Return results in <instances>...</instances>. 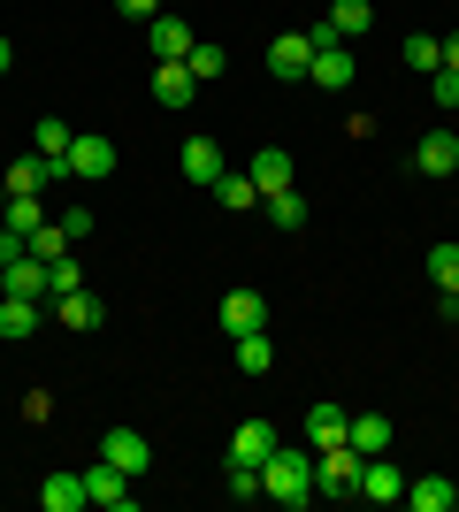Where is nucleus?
I'll use <instances>...</instances> for the list:
<instances>
[{"mask_svg": "<svg viewBox=\"0 0 459 512\" xmlns=\"http://www.w3.org/2000/svg\"><path fill=\"white\" fill-rule=\"evenodd\" d=\"M62 230H69V245H77V237H92V207H69V214H62Z\"/></svg>", "mask_w": 459, "mask_h": 512, "instance_id": "36", "label": "nucleus"}, {"mask_svg": "<svg viewBox=\"0 0 459 512\" xmlns=\"http://www.w3.org/2000/svg\"><path fill=\"white\" fill-rule=\"evenodd\" d=\"M69 291H85V268H77V253H54L46 260V299H69Z\"/></svg>", "mask_w": 459, "mask_h": 512, "instance_id": "28", "label": "nucleus"}, {"mask_svg": "<svg viewBox=\"0 0 459 512\" xmlns=\"http://www.w3.org/2000/svg\"><path fill=\"white\" fill-rule=\"evenodd\" d=\"M406 62H414V77L444 69V39H437V31H414V39H406Z\"/></svg>", "mask_w": 459, "mask_h": 512, "instance_id": "30", "label": "nucleus"}, {"mask_svg": "<svg viewBox=\"0 0 459 512\" xmlns=\"http://www.w3.org/2000/svg\"><path fill=\"white\" fill-rule=\"evenodd\" d=\"M39 184H54V169H46L39 153H23V161H8V176H0V192H8V199L39 192Z\"/></svg>", "mask_w": 459, "mask_h": 512, "instance_id": "24", "label": "nucleus"}, {"mask_svg": "<svg viewBox=\"0 0 459 512\" xmlns=\"http://www.w3.org/2000/svg\"><path fill=\"white\" fill-rule=\"evenodd\" d=\"M444 69H459V31H452V39H444Z\"/></svg>", "mask_w": 459, "mask_h": 512, "instance_id": "39", "label": "nucleus"}, {"mask_svg": "<svg viewBox=\"0 0 459 512\" xmlns=\"http://www.w3.org/2000/svg\"><path fill=\"white\" fill-rule=\"evenodd\" d=\"M253 497H261V467H238V459H230V505H253Z\"/></svg>", "mask_w": 459, "mask_h": 512, "instance_id": "34", "label": "nucleus"}, {"mask_svg": "<svg viewBox=\"0 0 459 512\" xmlns=\"http://www.w3.org/2000/svg\"><path fill=\"white\" fill-rule=\"evenodd\" d=\"M8 69H16V46H8V31H0V77H8Z\"/></svg>", "mask_w": 459, "mask_h": 512, "instance_id": "38", "label": "nucleus"}, {"mask_svg": "<svg viewBox=\"0 0 459 512\" xmlns=\"http://www.w3.org/2000/svg\"><path fill=\"white\" fill-rule=\"evenodd\" d=\"M360 497H368V505H398V497H406V474L391 467V451L360 467Z\"/></svg>", "mask_w": 459, "mask_h": 512, "instance_id": "12", "label": "nucleus"}, {"mask_svg": "<svg viewBox=\"0 0 459 512\" xmlns=\"http://www.w3.org/2000/svg\"><path fill=\"white\" fill-rule=\"evenodd\" d=\"M261 214H268V230H306V199L299 192H291V184H284V192H261Z\"/></svg>", "mask_w": 459, "mask_h": 512, "instance_id": "23", "label": "nucleus"}, {"mask_svg": "<svg viewBox=\"0 0 459 512\" xmlns=\"http://www.w3.org/2000/svg\"><path fill=\"white\" fill-rule=\"evenodd\" d=\"M39 222H46L39 192H23V199H8V230H16V237H31V230H39Z\"/></svg>", "mask_w": 459, "mask_h": 512, "instance_id": "32", "label": "nucleus"}, {"mask_svg": "<svg viewBox=\"0 0 459 512\" xmlns=\"http://www.w3.org/2000/svg\"><path fill=\"white\" fill-rule=\"evenodd\" d=\"M261 497L306 512V505H314V451H306V444H276L261 459Z\"/></svg>", "mask_w": 459, "mask_h": 512, "instance_id": "1", "label": "nucleus"}, {"mask_svg": "<svg viewBox=\"0 0 459 512\" xmlns=\"http://www.w3.org/2000/svg\"><path fill=\"white\" fill-rule=\"evenodd\" d=\"M207 192H215V207H222V214H253V207H261V184H253L245 169H222Z\"/></svg>", "mask_w": 459, "mask_h": 512, "instance_id": "13", "label": "nucleus"}, {"mask_svg": "<svg viewBox=\"0 0 459 512\" xmlns=\"http://www.w3.org/2000/svg\"><path fill=\"white\" fill-rule=\"evenodd\" d=\"M429 283H437L444 299L459 291V245H429Z\"/></svg>", "mask_w": 459, "mask_h": 512, "instance_id": "31", "label": "nucleus"}, {"mask_svg": "<svg viewBox=\"0 0 459 512\" xmlns=\"http://www.w3.org/2000/svg\"><path fill=\"white\" fill-rule=\"evenodd\" d=\"M444 314H459V291H452V299H444Z\"/></svg>", "mask_w": 459, "mask_h": 512, "instance_id": "41", "label": "nucleus"}, {"mask_svg": "<svg viewBox=\"0 0 459 512\" xmlns=\"http://www.w3.org/2000/svg\"><path fill=\"white\" fill-rule=\"evenodd\" d=\"M85 497H92V505H100V512H131V505H138L131 474H123V467H108V459H100V467L85 474Z\"/></svg>", "mask_w": 459, "mask_h": 512, "instance_id": "8", "label": "nucleus"}, {"mask_svg": "<svg viewBox=\"0 0 459 512\" xmlns=\"http://www.w3.org/2000/svg\"><path fill=\"white\" fill-rule=\"evenodd\" d=\"M406 505L414 512H452V482H444V474H414V482H406Z\"/></svg>", "mask_w": 459, "mask_h": 512, "instance_id": "26", "label": "nucleus"}, {"mask_svg": "<svg viewBox=\"0 0 459 512\" xmlns=\"http://www.w3.org/2000/svg\"><path fill=\"white\" fill-rule=\"evenodd\" d=\"M0 230H8V192H0Z\"/></svg>", "mask_w": 459, "mask_h": 512, "instance_id": "40", "label": "nucleus"}, {"mask_svg": "<svg viewBox=\"0 0 459 512\" xmlns=\"http://www.w3.org/2000/svg\"><path fill=\"white\" fill-rule=\"evenodd\" d=\"M306 69H314V39H306V31H284V39H268V77L299 85Z\"/></svg>", "mask_w": 459, "mask_h": 512, "instance_id": "6", "label": "nucleus"}, {"mask_svg": "<svg viewBox=\"0 0 459 512\" xmlns=\"http://www.w3.org/2000/svg\"><path fill=\"white\" fill-rule=\"evenodd\" d=\"M39 321H46V299H16V291H0V344L39 337Z\"/></svg>", "mask_w": 459, "mask_h": 512, "instance_id": "11", "label": "nucleus"}, {"mask_svg": "<svg viewBox=\"0 0 459 512\" xmlns=\"http://www.w3.org/2000/svg\"><path fill=\"white\" fill-rule=\"evenodd\" d=\"M62 169H69V184H100V176L115 169V146H108V138H92V130H77Z\"/></svg>", "mask_w": 459, "mask_h": 512, "instance_id": "3", "label": "nucleus"}, {"mask_svg": "<svg viewBox=\"0 0 459 512\" xmlns=\"http://www.w3.org/2000/svg\"><path fill=\"white\" fill-rule=\"evenodd\" d=\"M31 253H39V260L69 253V230H62V222H39V230H31Z\"/></svg>", "mask_w": 459, "mask_h": 512, "instance_id": "35", "label": "nucleus"}, {"mask_svg": "<svg viewBox=\"0 0 459 512\" xmlns=\"http://www.w3.org/2000/svg\"><path fill=\"white\" fill-rule=\"evenodd\" d=\"M238 344V375H268L276 367V344H268V329H245V337H230Z\"/></svg>", "mask_w": 459, "mask_h": 512, "instance_id": "25", "label": "nucleus"}, {"mask_svg": "<svg viewBox=\"0 0 459 512\" xmlns=\"http://www.w3.org/2000/svg\"><path fill=\"white\" fill-rule=\"evenodd\" d=\"M115 8H123L131 23H153V16H161V0H115Z\"/></svg>", "mask_w": 459, "mask_h": 512, "instance_id": "37", "label": "nucleus"}, {"mask_svg": "<svg viewBox=\"0 0 459 512\" xmlns=\"http://www.w3.org/2000/svg\"><path fill=\"white\" fill-rule=\"evenodd\" d=\"M329 23H337V39L352 46V39L375 23V0H329Z\"/></svg>", "mask_w": 459, "mask_h": 512, "instance_id": "27", "label": "nucleus"}, {"mask_svg": "<svg viewBox=\"0 0 459 512\" xmlns=\"http://www.w3.org/2000/svg\"><path fill=\"white\" fill-rule=\"evenodd\" d=\"M352 451H360V459H383V451L398 444V428L383 421V413H360V421H352V436H345Z\"/></svg>", "mask_w": 459, "mask_h": 512, "instance_id": "16", "label": "nucleus"}, {"mask_svg": "<svg viewBox=\"0 0 459 512\" xmlns=\"http://www.w3.org/2000/svg\"><path fill=\"white\" fill-rule=\"evenodd\" d=\"M184 69H192L199 85H215L222 69H230V54H222V46H215V39H199V46H192V54H184Z\"/></svg>", "mask_w": 459, "mask_h": 512, "instance_id": "29", "label": "nucleus"}, {"mask_svg": "<svg viewBox=\"0 0 459 512\" xmlns=\"http://www.w3.org/2000/svg\"><path fill=\"white\" fill-rule=\"evenodd\" d=\"M0 291H16V299H46V260L39 253H16L0 268Z\"/></svg>", "mask_w": 459, "mask_h": 512, "instance_id": "14", "label": "nucleus"}, {"mask_svg": "<svg viewBox=\"0 0 459 512\" xmlns=\"http://www.w3.org/2000/svg\"><path fill=\"white\" fill-rule=\"evenodd\" d=\"M345 436H352V413H345V406H329V398L299 421V444H306V451H329V444H345Z\"/></svg>", "mask_w": 459, "mask_h": 512, "instance_id": "9", "label": "nucleus"}, {"mask_svg": "<svg viewBox=\"0 0 459 512\" xmlns=\"http://www.w3.org/2000/svg\"><path fill=\"white\" fill-rule=\"evenodd\" d=\"M100 459H108V467H123V474L138 482V474L153 467V444L138 436V428H108V436H100Z\"/></svg>", "mask_w": 459, "mask_h": 512, "instance_id": "7", "label": "nucleus"}, {"mask_svg": "<svg viewBox=\"0 0 459 512\" xmlns=\"http://www.w3.org/2000/svg\"><path fill=\"white\" fill-rule=\"evenodd\" d=\"M215 321H222V337H245V329H268V299H261V291H222Z\"/></svg>", "mask_w": 459, "mask_h": 512, "instance_id": "5", "label": "nucleus"}, {"mask_svg": "<svg viewBox=\"0 0 459 512\" xmlns=\"http://www.w3.org/2000/svg\"><path fill=\"white\" fill-rule=\"evenodd\" d=\"M54 321H62V329H77V337H85V329H100V321H108V306L92 299V291H69V299H54Z\"/></svg>", "mask_w": 459, "mask_h": 512, "instance_id": "22", "label": "nucleus"}, {"mask_svg": "<svg viewBox=\"0 0 459 512\" xmlns=\"http://www.w3.org/2000/svg\"><path fill=\"white\" fill-rule=\"evenodd\" d=\"M352 69H360V62H352V46H322L306 77H314V85H322V92H345V85H352Z\"/></svg>", "mask_w": 459, "mask_h": 512, "instance_id": "18", "label": "nucleus"}, {"mask_svg": "<svg viewBox=\"0 0 459 512\" xmlns=\"http://www.w3.org/2000/svg\"><path fill=\"white\" fill-rule=\"evenodd\" d=\"M153 100H161V107H192L199 100V77L184 62H161V69H153Z\"/></svg>", "mask_w": 459, "mask_h": 512, "instance_id": "15", "label": "nucleus"}, {"mask_svg": "<svg viewBox=\"0 0 459 512\" xmlns=\"http://www.w3.org/2000/svg\"><path fill=\"white\" fill-rule=\"evenodd\" d=\"M452 512H459V482H452Z\"/></svg>", "mask_w": 459, "mask_h": 512, "instance_id": "42", "label": "nucleus"}, {"mask_svg": "<svg viewBox=\"0 0 459 512\" xmlns=\"http://www.w3.org/2000/svg\"><path fill=\"white\" fill-rule=\"evenodd\" d=\"M268 451H276V428H268V421H238V436H230V459H238V467H261Z\"/></svg>", "mask_w": 459, "mask_h": 512, "instance_id": "21", "label": "nucleus"}, {"mask_svg": "<svg viewBox=\"0 0 459 512\" xmlns=\"http://www.w3.org/2000/svg\"><path fill=\"white\" fill-rule=\"evenodd\" d=\"M429 100L437 115H459V69H429Z\"/></svg>", "mask_w": 459, "mask_h": 512, "instance_id": "33", "label": "nucleus"}, {"mask_svg": "<svg viewBox=\"0 0 459 512\" xmlns=\"http://www.w3.org/2000/svg\"><path fill=\"white\" fill-rule=\"evenodd\" d=\"M245 176H253L261 192H284V184H291V146H261L253 161H245Z\"/></svg>", "mask_w": 459, "mask_h": 512, "instance_id": "20", "label": "nucleus"}, {"mask_svg": "<svg viewBox=\"0 0 459 512\" xmlns=\"http://www.w3.org/2000/svg\"><path fill=\"white\" fill-rule=\"evenodd\" d=\"M39 505L46 512H85L92 497H85V474H46L39 482Z\"/></svg>", "mask_w": 459, "mask_h": 512, "instance_id": "19", "label": "nucleus"}, {"mask_svg": "<svg viewBox=\"0 0 459 512\" xmlns=\"http://www.w3.org/2000/svg\"><path fill=\"white\" fill-rule=\"evenodd\" d=\"M146 46H153V62H184V54L199 46V31H192L184 16H169V8H161V16L146 23Z\"/></svg>", "mask_w": 459, "mask_h": 512, "instance_id": "4", "label": "nucleus"}, {"mask_svg": "<svg viewBox=\"0 0 459 512\" xmlns=\"http://www.w3.org/2000/svg\"><path fill=\"white\" fill-rule=\"evenodd\" d=\"M360 451L352 444H329V451H314V497H360Z\"/></svg>", "mask_w": 459, "mask_h": 512, "instance_id": "2", "label": "nucleus"}, {"mask_svg": "<svg viewBox=\"0 0 459 512\" xmlns=\"http://www.w3.org/2000/svg\"><path fill=\"white\" fill-rule=\"evenodd\" d=\"M459 169V130H421V146H414V176H452Z\"/></svg>", "mask_w": 459, "mask_h": 512, "instance_id": "10", "label": "nucleus"}, {"mask_svg": "<svg viewBox=\"0 0 459 512\" xmlns=\"http://www.w3.org/2000/svg\"><path fill=\"white\" fill-rule=\"evenodd\" d=\"M222 169H230V161H222V146L207 138V130H199V138H184V176H192V184H215Z\"/></svg>", "mask_w": 459, "mask_h": 512, "instance_id": "17", "label": "nucleus"}]
</instances>
